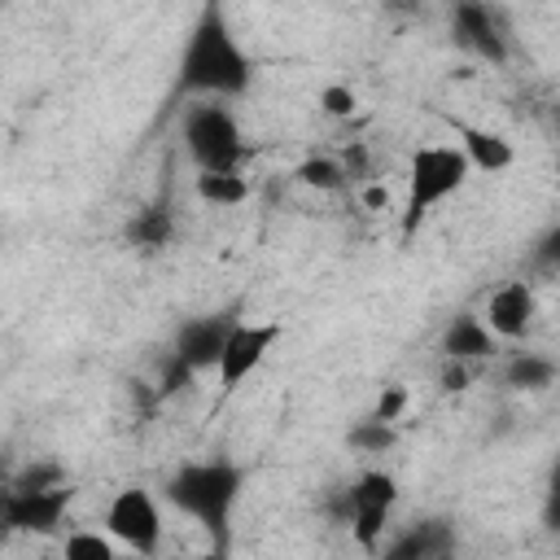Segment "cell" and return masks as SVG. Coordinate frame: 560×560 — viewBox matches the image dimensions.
I'll use <instances>...</instances> for the list:
<instances>
[{
  "label": "cell",
  "instance_id": "obj_11",
  "mask_svg": "<svg viewBox=\"0 0 560 560\" xmlns=\"http://www.w3.org/2000/svg\"><path fill=\"white\" fill-rule=\"evenodd\" d=\"M534 315H538L534 289H529L525 280H503V284L486 298V315H481V319L490 324V332H494L499 341H516V337L529 332Z\"/></svg>",
  "mask_w": 560,
  "mask_h": 560
},
{
  "label": "cell",
  "instance_id": "obj_26",
  "mask_svg": "<svg viewBox=\"0 0 560 560\" xmlns=\"http://www.w3.org/2000/svg\"><path fill=\"white\" fill-rule=\"evenodd\" d=\"M368 206H376V210H381V206H389V192H385L381 184H372V188H368Z\"/></svg>",
  "mask_w": 560,
  "mask_h": 560
},
{
  "label": "cell",
  "instance_id": "obj_1",
  "mask_svg": "<svg viewBox=\"0 0 560 560\" xmlns=\"http://www.w3.org/2000/svg\"><path fill=\"white\" fill-rule=\"evenodd\" d=\"M249 83H254V57L241 48L223 4L206 0L179 52L175 88L184 96H245Z\"/></svg>",
  "mask_w": 560,
  "mask_h": 560
},
{
  "label": "cell",
  "instance_id": "obj_21",
  "mask_svg": "<svg viewBox=\"0 0 560 560\" xmlns=\"http://www.w3.org/2000/svg\"><path fill=\"white\" fill-rule=\"evenodd\" d=\"M315 105H319L324 118H350L359 109V92L350 83H324L319 96H315Z\"/></svg>",
  "mask_w": 560,
  "mask_h": 560
},
{
  "label": "cell",
  "instance_id": "obj_14",
  "mask_svg": "<svg viewBox=\"0 0 560 560\" xmlns=\"http://www.w3.org/2000/svg\"><path fill=\"white\" fill-rule=\"evenodd\" d=\"M438 350L442 359H468V363H481V359H494L499 354V337L490 332V324L481 315H455L442 337H438Z\"/></svg>",
  "mask_w": 560,
  "mask_h": 560
},
{
  "label": "cell",
  "instance_id": "obj_3",
  "mask_svg": "<svg viewBox=\"0 0 560 560\" xmlns=\"http://www.w3.org/2000/svg\"><path fill=\"white\" fill-rule=\"evenodd\" d=\"M468 158L459 144H420L407 162V192H402V210H398V236L411 241L424 219L451 197L464 188L468 179Z\"/></svg>",
  "mask_w": 560,
  "mask_h": 560
},
{
  "label": "cell",
  "instance_id": "obj_13",
  "mask_svg": "<svg viewBox=\"0 0 560 560\" xmlns=\"http://www.w3.org/2000/svg\"><path fill=\"white\" fill-rule=\"evenodd\" d=\"M451 127H455L459 149H464V158H468L472 171L499 175V171H508V166L516 162V149H512L508 136H499V131H490V127H472V122H464V118H451Z\"/></svg>",
  "mask_w": 560,
  "mask_h": 560
},
{
  "label": "cell",
  "instance_id": "obj_12",
  "mask_svg": "<svg viewBox=\"0 0 560 560\" xmlns=\"http://www.w3.org/2000/svg\"><path fill=\"white\" fill-rule=\"evenodd\" d=\"M451 551H455V525L442 521V516L416 521L394 542H385L389 560H438V556H451Z\"/></svg>",
  "mask_w": 560,
  "mask_h": 560
},
{
  "label": "cell",
  "instance_id": "obj_23",
  "mask_svg": "<svg viewBox=\"0 0 560 560\" xmlns=\"http://www.w3.org/2000/svg\"><path fill=\"white\" fill-rule=\"evenodd\" d=\"M438 385H442L446 394H464V389L472 385V363H468V359H442Z\"/></svg>",
  "mask_w": 560,
  "mask_h": 560
},
{
  "label": "cell",
  "instance_id": "obj_6",
  "mask_svg": "<svg viewBox=\"0 0 560 560\" xmlns=\"http://www.w3.org/2000/svg\"><path fill=\"white\" fill-rule=\"evenodd\" d=\"M394 503H398V481L385 468H363L350 481V534L363 551H381Z\"/></svg>",
  "mask_w": 560,
  "mask_h": 560
},
{
  "label": "cell",
  "instance_id": "obj_16",
  "mask_svg": "<svg viewBox=\"0 0 560 560\" xmlns=\"http://www.w3.org/2000/svg\"><path fill=\"white\" fill-rule=\"evenodd\" d=\"M556 359L538 354V350H516L508 363H503V385L508 389H521V394H538L556 381Z\"/></svg>",
  "mask_w": 560,
  "mask_h": 560
},
{
  "label": "cell",
  "instance_id": "obj_27",
  "mask_svg": "<svg viewBox=\"0 0 560 560\" xmlns=\"http://www.w3.org/2000/svg\"><path fill=\"white\" fill-rule=\"evenodd\" d=\"M4 4H18V0H4Z\"/></svg>",
  "mask_w": 560,
  "mask_h": 560
},
{
  "label": "cell",
  "instance_id": "obj_22",
  "mask_svg": "<svg viewBox=\"0 0 560 560\" xmlns=\"http://www.w3.org/2000/svg\"><path fill=\"white\" fill-rule=\"evenodd\" d=\"M542 529L560 534V451L547 468V490H542Z\"/></svg>",
  "mask_w": 560,
  "mask_h": 560
},
{
  "label": "cell",
  "instance_id": "obj_5",
  "mask_svg": "<svg viewBox=\"0 0 560 560\" xmlns=\"http://www.w3.org/2000/svg\"><path fill=\"white\" fill-rule=\"evenodd\" d=\"M105 529L136 556H158L162 547V508L153 499V490L144 486H122L114 490V499L105 503Z\"/></svg>",
  "mask_w": 560,
  "mask_h": 560
},
{
  "label": "cell",
  "instance_id": "obj_24",
  "mask_svg": "<svg viewBox=\"0 0 560 560\" xmlns=\"http://www.w3.org/2000/svg\"><path fill=\"white\" fill-rule=\"evenodd\" d=\"M407 402H411L407 385H385V389L376 394V407H372V416H381V420H394V424H398V416L407 411Z\"/></svg>",
  "mask_w": 560,
  "mask_h": 560
},
{
  "label": "cell",
  "instance_id": "obj_20",
  "mask_svg": "<svg viewBox=\"0 0 560 560\" xmlns=\"http://www.w3.org/2000/svg\"><path fill=\"white\" fill-rule=\"evenodd\" d=\"M118 538L105 529V534H92V529H74L66 542H61V551L70 556V560H114V547Z\"/></svg>",
  "mask_w": 560,
  "mask_h": 560
},
{
  "label": "cell",
  "instance_id": "obj_15",
  "mask_svg": "<svg viewBox=\"0 0 560 560\" xmlns=\"http://www.w3.org/2000/svg\"><path fill=\"white\" fill-rule=\"evenodd\" d=\"M122 241H127L131 249H140V254H162V249L175 241V214H171L162 201L140 206V210L122 223Z\"/></svg>",
  "mask_w": 560,
  "mask_h": 560
},
{
  "label": "cell",
  "instance_id": "obj_9",
  "mask_svg": "<svg viewBox=\"0 0 560 560\" xmlns=\"http://www.w3.org/2000/svg\"><path fill=\"white\" fill-rule=\"evenodd\" d=\"M451 31H455V44L464 52H472L490 66L508 61V31L486 0H455L451 4Z\"/></svg>",
  "mask_w": 560,
  "mask_h": 560
},
{
  "label": "cell",
  "instance_id": "obj_18",
  "mask_svg": "<svg viewBox=\"0 0 560 560\" xmlns=\"http://www.w3.org/2000/svg\"><path fill=\"white\" fill-rule=\"evenodd\" d=\"M293 179H298L302 188H315V192H341V188L350 184V171H346V162H341V158L311 153V158H302V162H298Z\"/></svg>",
  "mask_w": 560,
  "mask_h": 560
},
{
  "label": "cell",
  "instance_id": "obj_7",
  "mask_svg": "<svg viewBox=\"0 0 560 560\" xmlns=\"http://www.w3.org/2000/svg\"><path fill=\"white\" fill-rule=\"evenodd\" d=\"M74 490L70 486H9L0 499V525L9 534H57Z\"/></svg>",
  "mask_w": 560,
  "mask_h": 560
},
{
  "label": "cell",
  "instance_id": "obj_25",
  "mask_svg": "<svg viewBox=\"0 0 560 560\" xmlns=\"http://www.w3.org/2000/svg\"><path fill=\"white\" fill-rule=\"evenodd\" d=\"M534 262L547 267V271H560V228H551V232L538 236V245H534Z\"/></svg>",
  "mask_w": 560,
  "mask_h": 560
},
{
  "label": "cell",
  "instance_id": "obj_8",
  "mask_svg": "<svg viewBox=\"0 0 560 560\" xmlns=\"http://www.w3.org/2000/svg\"><path fill=\"white\" fill-rule=\"evenodd\" d=\"M280 341V324L276 319H262V324H254V319H236V328H232V337H228V346H223V359H219V389L223 394H232L241 381H249L258 368H262V359L271 354V346Z\"/></svg>",
  "mask_w": 560,
  "mask_h": 560
},
{
  "label": "cell",
  "instance_id": "obj_17",
  "mask_svg": "<svg viewBox=\"0 0 560 560\" xmlns=\"http://www.w3.org/2000/svg\"><path fill=\"white\" fill-rule=\"evenodd\" d=\"M192 192L206 201V206H241L245 197H249V175H245V166H236V171H197L192 175Z\"/></svg>",
  "mask_w": 560,
  "mask_h": 560
},
{
  "label": "cell",
  "instance_id": "obj_4",
  "mask_svg": "<svg viewBox=\"0 0 560 560\" xmlns=\"http://www.w3.org/2000/svg\"><path fill=\"white\" fill-rule=\"evenodd\" d=\"M179 136H184V149L197 171H236L249 158V144H245L232 109L219 105V96L192 101L179 118Z\"/></svg>",
  "mask_w": 560,
  "mask_h": 560
},
{
  "label": "cell",
  "instance_id": "obj_2",
  "mask_svg": "<svg viewBox=\"0 0 560 560\" xmlns=\"http://www.w3.org/2000/svg\"><path fill=\"white\" fill-rule=\"evenodd\" d=\"M245 490V472L232 459H188L166 477V503L184 516H192L210 547L223 556L232 547V512Z\"/></svg>",
  "mask_w": 560,
  "mask_h": 560
},
{
  "label": "cell",
  "instance_id": "obj_19",
  "mask_svg": "<svg viewBox=\"0 0 560 560\" xmlns=\"http://www.w3.org/2000/svg\"><path fill=\"white\" fill-rule=\"evenodd\" d=\"M346 442H350V451H359V455H385V451L398 442V433H394V420H381V416L368 411L363 420L350 424Z\"/></svg>",
  "mask_w": 560,
  "mask_h": 560
},
{
  "label": "cell",
  "instance_id": "obj_10",
  "mask_svg": "<svg viewBox=\"0 0 560 560\" xmlns=\"http://www.w3.org/2000/svg\"><path fill=\"white\" fill-rule=\"evenodd\" d=\"M232 328H236V319L223 315V311H219V315H192V319H184V324L175 328V346H171V354H175L179 363H188V368L201 376V372L219 368Z\"/></svg>",
  "mask_w": 560,
  "mask_h": 560
}]
</instances>
